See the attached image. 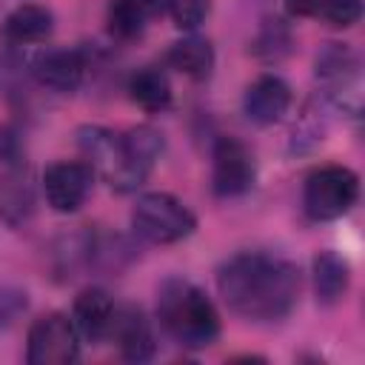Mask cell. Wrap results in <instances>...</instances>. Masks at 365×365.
<instances>
[{
    "mask_svg": "<svg viewBox=\"0 0 365 365\" xmlns=\"http://www.w3.org/2000/svg\"><path fill=\"white\" fill-rule=\"evenodd\" d=\"M91 185H94V171L86 163L60 160L43 171V194L57 214L80 211L91 194Z\"/></svg>",
    "mask_w": 365,
    "mask_h": 365,
    "instance_id": "obj_9",
    "label": "cell"
},
{
    "mask_svg": "<svg viewBox=\"0 0 365 365\" xmlns=\"http://www.w3.org/2000/svg\"><path fill=\"white\" fill-rule=\"evenodd\" d=\"M29 365H68L80 359V331L71 317L51 311L31 322L26 336Z\"/></svg>",
    "mask_w": 365,
    "mask_h": 365,
    "instance_id": "obj_7",
    "label": "cell"
},
{
    "mask_svg": "<svg viewBox=\"0 0 365 365\" xmlns=\"http://www.w3.org/2000/svg\"><path fill=\"white\" fill-rule=\"evenodd\" d=\"M51 31H54V14L40 3H20L3 20V37L14 46L43 43Z\"/></svg>",
    "mask_w": 365,
    "mask_h": 365,
    "instance_id": "obj_15",
    "label": "cell"
},
{
    "mask_svg": "<svg viewBox=\"0 0 365 365\" xmlns=\"http://www.w3.org/2000/svg\"><path fill=\"white\" fill-rule=\"evenodd\" d=\"M128 97L148 114H160L171 106L174 91L168 83V74L157 66H143L128 77Z\"/></svg>",
    "mask_w": 365,
    "mask_h": 365,
    "instance_id": "obj_19",
    "label": "cell"
},
{
    "mask_svg": "<svg viewBox=\"0 0 365 365\" xmlns=\"http://www.w3.org/2000/svg\"><path fill=\"white\" fill-rule=\"evenodd\" d=\"M257 182L254 151L237 137H220L211 148V188L217 197H242Z\"/></svg>",
    "mask_w": 365,
    "mask_h": 365,
    "instance_id": "obj_8",
    "label": "cell"
},
{
    "mask_svg": "<svg viewBox=\"0 0 365 365\" xmlns=\"http://www.w3.org/2000/svg\"><path fill=\"white\" fill-rule=\"evenodd\" d=\"M317 14H322L336 29H351L362 17V0H322Z\"/></svg>",
    "mask_w": 365,
    "mask_h": 365,
    "instance_id": "obj_23",
    "label": "cell"
},
{
    "mask_svg": "<svg viewBox=\"0 0 365 365\" xmlns=\"http://www.w3.org/2000/svg\"><path fill=\"white\" fill-rule=\"evenodd\" d=\"M359 200V177L345 165H322L305 177L302 208L311 220L328 222L345 217Z\"/></svg>",
    "mask_w": 365,
    "mask_h": 365,
    "instance_id": "obj_6",
    "label": "cell"
},
{
    "mask_svg": "<svg viewBox=\"0 0 365 365\" xmlns=\"http://www.w3.org/2000/svg\"><path fill=\"white\" fill-rule=\"evenodd\" d=\"M314 77L322 97L342 114L362 111V63L345 43H322L314 57Z\"/></svg>",
    "mask_w": 365,
    "mask_h": 365,
    "instance_id": "obj_4",
    "label": "cell"
},
{
    "mask_svg": "<svg viewBox=\"0 0 365 365\" xmlns=\"http://www.w3.org/2000/svg\"><path fill=\"white\" fill-rule=\"evenodd\" d=\"M114 314H117V302L103 288L80 291L74 299V308H71V319L80 331V339H88V342L108 339L111 325H114Z\"/></svg>",
    "mask_w": 365,
    "mask_h": 365,
    "instance_id": "obj_13",
    "label": "cell"
},
{
    "mask_svg": "<svg viewBox=\"0 0 365 365\" xmlns=\"http://www.w3.org/2000/svg\"><path fill=\"white\" fill-rule=\"evenodd\" d=\"M157 11H160L157 0H111L106 11V23L114 40L128 43L145 34Z\"/></svg>",
    "mask_w": 365,
    "mask_h": 365,
    "instance_id": "obj_16",
    "label": "cell"
},
{
    "mask_svg": "<svg viewBox=\"0 0 365 365\" xmlns=\"http://www.w3.org/2000/svg\"><path fill=\"white\" fill-rule=\"evenodd\" d=\"M319 6H322V0H285L288 14H294V17H311L319 11Z\"/></svg>",
    "mask_w": 365,
    "mask_h": 365,
    "instance_id": "obj_25",
    "label": "cell"
},
{
    "mask_svg": "<svg viewBox=\"0 0 365 365\" xmlns=\"http://www.w3.org/2000/svg\"><path fill=\"white\" fill-rule=\"evenodd\" d=\"M351 285V265L336 251H319L314 257V294L319 305H336Z\"/></svg>",
    "mask_w": 365,
    "mask_h": 365,
    "instance_id": "obj_17",
    "label": "cell"
},
{
    "mask_svg": "<svg viewBox=\"0 0 365 365\" xmlns=\"http://www.w3.org/2000/svg\"><path fill=\"white\" fill-rule=\"evenodd\" d=\"M291 43H294V37H291L288 23H282V20L274 17V20H265V23L259 26V31H257L251 48H254L257 57L277 63V60H282V57L291 51Z\"/></svg>",
    "mask_w": 365,
    "mask_h": 365,
    "instance_id": "obj_21",
    "label": "cell"
},
{
    "mask_svg": "<svg viewBox=\"0 0 365 365\" xmlns=\"http://www.w3.org/2000/svg\"><path fill=\"white\" fill-rule=\"evenodd\" d=\"M131 228H134V234H140L148 242L171 245V242H180L194 234L197 217L174 194L148 191V194H140L131 208Z\"/></svg>",
    "mask_w": 365,
    "mask_h": 365,
    "instance_id": "obj_5",
    "label": "cell"
},
{
    "mask_svg": "<svg viewBox=\"0 0 365 365\" xmlns=\"http://www.w3.org/2000/svg\"><path fill=\"white\" fill-rule=\"evenodd\" d=\"M108 339L117 342L123 359H128V362H148L154 356V351H157L151 319L137 305H123V308L117 305Z\"/></svg>",
    "mask_w": 365,
    "mask_h": 365,
    "instance_id": "obj_12",
    "label": "cell"
},
{
    "mask_svg": "<svg viewBox=\"0 0 365 365\" xmlns=\"http://www.w3.org/2000/svg\"><path fill=\"white\" fill-rule=\"evenodd\" d=\"M217 288L237 317L251 322H279L294 311L302 277L285 257L242 251L220 265Z\"/></svg>",
    "mask_w": 365,
    "mask_h": 365,
    "instance_id": "obj_1",
    "label": "cell"
},
{
    "mask_svg": "<svg viewBox=\"0 0 365 365\" xmlns=\"http://www.w3.org/2000/svg\"><path fill=\"white\" fill-rule=\"evenodd\" d=\"M29 299H26V291L9 285V282H0V328H9L20 319V314L26 311Z\"/></svg>",
    "mask_w": 365,
    "mask_h": 365,
    "instance_id": "obj_24",
    "label": "cell"
},
{
    "mask_svg": "<svg viewBox=\"0 0 365 365\" xmlns=\"http://www.w3.org/2000/svg\"><path fill=\"white\" fill-rule=\"evenodd\" d=\"M86 71H88V60L80 48H46L31 63L34 80L57 94L77 91L86 80Z\"/></svg>",
    "mask_w": 365,
    "mask_h": 365,
    "instance_id": "obj_10",
    "label": "cell"
},
{
    "mask_svg": "<svg viewBox=\"0 0 365 365\" xmlns=\"http://www.w3.org/2000/svg\"><path fill=\"white\" fill-rule=\"evenodd\" d=\"M157 319L182 348H208L220 336V314L211 297L191 279L168 277L157 288Z\"/></svg>",
    "mask_w": 365,
    "mask_h": 365,
    "instance_id": "obj_2",
    "label": "cell"
},
{
    "mask_svg": "<svg viewBox=\"0 0 365 365\" xmlns=\"http://www.w3.org/2000/svg\"><path fill=\"white\" fill-rule=\"evenodd\" d=\"M34 214V191L20 171V165H0V220L20 228Z\"/></svg>",
    "mask_w": 365,
    "mask_h": 365,
    "instance_id": "obj_14",
    "label": "cell"
},
{
    "mask_svg": "<svg viewBox=\"0 0 365 365\" xmlns=\"http://www.w3.org/2000/svg\"><path fill=\"white\" fill-rule=\"evenodd\" d=\"M291 86L279 74H259L242 94V114L254 125H274L291 108Z\"/></svg>",
    "mask_w": 365,
    "mask_h": 365,
    "instance_id": "obj_11",
    "label": "cell"
},
{
    "mask_svg": "<svg viewBox=\"0 0 365 365\" xmlns=\"http://www.w3.org/2000/svg\"><path fill=\"white\" fill-rule=\"evenodd\" d=\"M123 140H125L128 154L134 157V163H137L145 174H151L154 165L160 163L163 151H165L163 134H160L154 125H134V128H128V131L123 134Z\"/></svg>",
    "mask_w": 365,
    "mask_h": 365,
    "instance_id": "obj_20",
    "label": "cell"
},
{
    "mask_svg": "<svg viewBox=\"0 0 365 365\" xmlns=\"http://www.w3.org/2000/svg\"><path fill=\"white\" fill-rule=\"evenodd\" d=\"M74 137H77V148L83 154V163L97 177H103L117 194L137 191L148 180V174L128 154L123 134H117L106 125H80Z\"/></svg>",
    "mask_w": 365,
    "mask_h": 365,
    "instance_id": "obj_3",
    "label": "cell"
},
{
    "mask_svg": "<svg viewBox=\"0 0 365 365\" xmlns=\"http://www.w3.org/2000/svg\"><path fill=\"white\" fill-rule=\"evenodd\" d=\"M165 63L191 80H208L214 71V46L200 34H188L171 43V48L165 51Z\"/></svg>",
    "mask_w": 365,
    "mask_h": 365,
    "instance_id": "obj_18",
    "label": "cell"
},
{
    "mask_svg": "<svg viewBox=\"0 0 365 365\" xmlns=\"http://www.w3.org/2000/svg\"><path fill=\"white\" fill-rule=\"evenodd\" d=\"M165 9H168V17L174 20L177 29L197 31L208 17L211 3L208 0H165Z\"/></svg>",
    "mask_w": 365,
    "mask_h": 365,
    "instance_id": "obj_22",
    "label": "cell"
}]
</instances>
